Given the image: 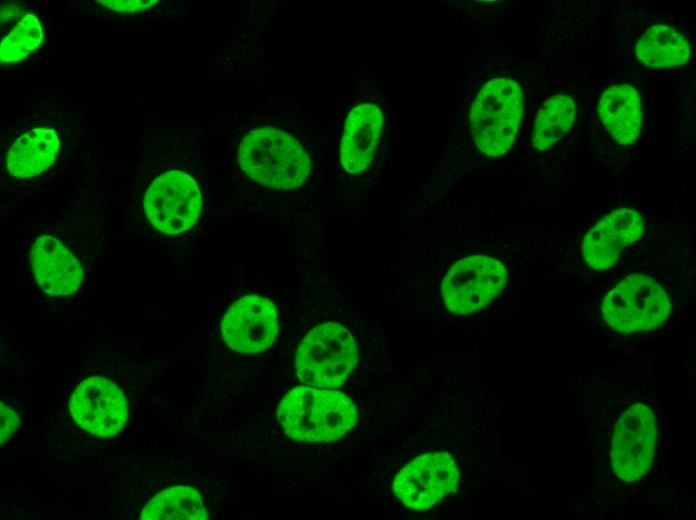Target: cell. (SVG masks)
I'll list each match as a JSON object with an SVG mask.
<instances>
[{
	"mask_svg": "<svg viewBox=\"0 0 696 520\" xmlns=\"http://www.w3.org/2000/svg\"><path fill=\"white\" fill-rule=\"evenodd\" d=\"M644 232L641 215L629 208H618L598 221L585 235L582 254L595 270L613 266L622 250L636 242Z\"/></svg>",
	"mask_w": 696,
	"mask_h": 520,
	"instance_id": "obj_13",
	"label": "cell"
},
{
	"mask_svg": "<svg viewBox=\"0 0 696 520\" xmlns=\"http://www.w3.org/2000/svg\"><path fill=\"white\" fill-rule=\"evenodd\" d=\"M241 169L274 189H295L306 180L311 161L302 145L284 131L262 127L249 131L238 147Z\"/></svg>",
	"mask_w": 696,
	"mask_h": 520,
	"instance_id": "obj_2",
	"label": "cell"
},
{
	"mask_svg": "<svg viewBox=\"0 0 696 520\" xmlns=\"http://www.w3.org/2000/svg\"><path fill=\"white\" fill-rule=\"evenodd\" d=\"M100 4L102 7L107 8L109 11L116 13H138L145 11L146 9L154 6L158 1L156 0H100L94 1Z\"/></svg>",
	"mask_w": 696,
	"mask_h": 520,
	"instance_id": "obj_21",
	"label": "cell"
},
{
	"mask_svg": "<svg viewBox=\"0 0 696 520\" xmlns=\"http://www.w3.org/2000/svg\"><path fill=\"white\" fill-rule=\"evenodd\" d=\"M506 281L502 263L489 256L473 255L452 265L442 282V297L452 313L468 315L489 305Z\"/></svg>",
	"mask_w": 696,
	"mask_h": 520,
	"instance_id": "obj_7",
	"label": "cell"
},
{
	"mask_svg": "<svg viewBox=\"0 0 696 520\" xmlns=\"http://www.w3.org/2000/svg\"><path fill=\"white\" fill-rule=\"evenodd\" d=\"M69 410L82 429L104 438L118 434L128 417L124 393L114 382L100 376L87 378L77 386Z\"/></svg>",
	"mask_w": 696,
	"mask_h": 520,
	"instance_id": "obj_11",
	"label": "cell"
},
{
	"mask_svg": "<svg viewBox=\"0 0 696 520\" xmlns=\"http://www.w3.org/2000/svg\"><path fill=\"white\" fill-rule=\"evenodd\" d=\"M601 311L610 328L630 334L662 325L670 316L671 302L667 292L654 279L631 274L606 294Z\"/></svg>",
	"mask_w": 696,
	"mask_h": 520,
	"instance_id": "obj_5",
	"label": "cell"
},
{
	"mask_svg": "<svg viewBox=\"0 0 696 520\" xmlns=\"http://www.w3.org/2000/svg\"><path fill=\"white\" fill-rule=\"evenodd\" d=\"M383 123L382 111L373 103L359 104L349 112L340 143L344 170L357 174L367 169L374 159Z\"/></svg>",
	"mask_w": 696,
	"mask_h": 520,
	"instance_id": "obj_15",
	"label": "cell"
},
{
	"mask_svg": "<svg viewBox=\"0 0 696 520\" xmlns=\"http://www.w3.org/2000/svg\"><path fill=\"white\" fill-rule=\"evenodd\" d=\"M0 423V442L3 444L20 424L18 415L11 408L4 405L3 402L0 403Z\"/></svg>",
	"mask_w": 696,
	"mask_h": 520,
	"instance_id": "obj_22",
	"label": "cell"
},
{
	"mask_svg": "<svg viewBox=\"0 0 696 520\" xmlns=\"http://www.w3.org/2000/svg\"><path fill=\"white\" fill-rule=\"evenodd\" d=\"M598 114L620 145H630L638 138L642 126V103L634 87L621 84L606 89L598 103Z\"/></svg>",
	"mask_w": 696,
	"mask_h": 520,
	"instance_id": "obj_16",
	"label": "cell"
},
{
	"mask_svg": "<svg viewBox=\"0 0 696 520\" xmlns=\"http://www.w3.org/2000/svg\"><path fill=\"white\" fill-rule=\"evenodd\" d=\"M657 427L653 411L636 403L615 424L610 463L623 482H634L649 470L655 455Z\"/></svg>",
	"mask_w": 696,
	"mask_h": 520,
	"instance_id": "obj_8",
	"label": "cell"
},
{
	"mask_svg": "<svg viewBox=\"0 0 696 520\" xmlns=\"http://www.w3.org/2000/svg\"><path fill=\"white\" fill-rule=\"evenodd\" d=\"M358 361L355 340L340 324L314 327L301 341L295 357L299 380L309 386L337 388L345 383Z\"/></svg>",
	"mask_w": 696,
	"mask_h": 520,
	"instance_id": "obj_4",
	"label": "cell"
},
{
	"mask_svg": "<svg viewBox=\"0 0 696 520\" xmlns=\"http://www.w3.org/2000/svg\"><path fill=\"white\" fill-rule=\"evenodd\" d=\"M523 116V93L510 78H496L478 92L470 109V128L477 148L498 157L512 146Z\"/></svg>",
	"mask_w": 696,
	"mask_h": 520,
	"instance_id": "obj_3",
	"label": "cell"
},
{
	"mask_svg": "<svg viewBox=\"0 0 696 520\" xmlns=\"http://www.w3.org/2000/svg\"><path fill=\"white\" fill-rule=\"evenodd\" d=\"M202 210V194L196 180L181 170L156 176L143 196V211L157 230L175 235L193 227Z\"/></svg>",
	"mask_w": 696,
	"mask_h": 520,
	"instance_id": "obj_6",
	"label": "cell"
},
{
	"mask_svg": "<svg viewBox=\"0 0 696 520\" xmlns=\"http://www.w3.org/2000/svg\"><path fill=\"white\" fill-rule=\"evenodd\" d=\"M30 265L37 284L48 295L69 296L82 284L83 270L78 259L51 235L43 234L34 240Z\"/></svg>",
	"mask_w": 696,
	"mask_h": 520,
	"instance_id": "obj_14",
	"label": "cell"
},
{
	"mask_svg": "<svg viewBox=\"0 0 696 520\" xmlns=\"http://www.w3.org/2000/svg\"><path fill=\"white\" fill-rule=\"evenodd\" d=\"M142 520H205L208 513L200 493L177 485L156 494L142 509Z\"/></svg>",
	"mask_w": 696,
	"mask_h": 520,
	"instance_id": "obj_18",
	"label": "cell"
},
{
	"mask_svg": "<svg viewBox=\"0 0 696 520\" xmlns=\"http://www.w3.org/2000/svg\"><path fill=\"white\" fill-rule=\"evenodd\" d=\"M279 331L277 309L260 295H246L234 302L221 320V335L234 351L258 354L268 349Z\"/></svg>",
	"mask_w": 696,
	"mask_h": 520,
	"instance_id": "obj_10",
	"label": "cell"
},
{
	"mask_svg": "<svg viewBox=\"0 0 696 520\" xmlns=\"http://www.w3.org/2000/svg\"><path fill=\"white\" fill-rule=\"evenodd\" d=\"M575 118L574 100L558 94L547 100L536 117L532 145L546 150L559 141L571 128Z\"/></svg>",
	"mask_w": 696,
	"mask_h": 520,
	"instance_id": "obj_19",
	"label": "cell"
},
{
	"mask_svg": "<svg viewBox=\"0 0 696 520\" xmlns=\"http://www.w3.org/2000/svg\"><path fill=\"white\" fill-rule=\"evenodd\" d=\"M277 418L287 436L303 442H332L356 423L353 401L343 392L298 386L280 401Z\"/></svg>",
	"mask_w": 696,
	"mask_h": 520,
	"instance_id": "obj_1",
	"label": "cell"
},
{
	"mask_svg": "<svg viewBox=\"0 0 696 520\" xmlns=\"http://www.w3.org/2000/svg\"><path fill=\"white\" fill-rule=\"evenodd\" d=\"M459 471L447 452H429L414 458L396 475L393 492L407 507L425 510L456 491Z\"/></svg>",
	"mask_w": 696,
	"mask_h": 520,
	"instance_id": "obj_9",
	"label": "cell"
},
{
	"mask_svg": "<svg viewBox=\"0 0 696 520\" xmlns=\"http://www.w3.org/2000/svg\"><path fill=\"white\" fill-rule=\"evenodd\" d=\"M635 52L638 60L651 68L684 65L691 54L687 38L664 24L648 28L638 40Z\"/></svg>",
	"mask_w": 696,
	"mask_h": 520,
	"instance_id": "obj_17",
	"label": "cell"
},
{
	"mask_svg": "<svg viewBox=\"0 0 696 520\" xmlns=\"http://www.w3.org/2000/svg\"><path fill=\"white\" fill-rule=\"evenodd\" d=\"M62 144L59 124L48 119L32 121L20 129L5 155L7 173L15 179H31L55 162Z\"/></svg>",
	"mask_w": 696,
	"mask_h": 520,
	"instance_id": "obj_12",
	"label": "cell"
},
{
	"mask_svg": "<svg viewBox=\"0 0 696 520\" xmlns=\"http://www.w3.org/2000/svg\"><path fill=\"white\" fill-rule=\"evenodd\" d=\"M43 31L38 17L26 14L5 36L0 46L2 64H13L24 60L41 44Z\"/></svg>",
	"mask_w": 696,
	"mask_h": 520,
	"instance_id": "obj_20",
	"label": "cell"
}]
</instances>
